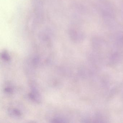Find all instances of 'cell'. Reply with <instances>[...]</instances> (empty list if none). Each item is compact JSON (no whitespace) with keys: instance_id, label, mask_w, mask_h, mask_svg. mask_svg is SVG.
<instances>
[{"instance_id":"obj_2","label":"cell","mask_w":123,"mask_h":123,"mask_svg":"<svg viewBox=\"0 0 123 123\" xmlns=\"http://www.w3.org/2000/svg\"><path fill=\"white\" fill-rule=\"evenodd\" d=\"M12 112L13 114H15L18 116H20L21 115V113L20 111L18 109H13L12 110Z\"/></svg>"},{"instance_id":"obj_3","label":"cell","mask_w":123,"mask_h":123,"mask_svg":"<svg viewBox=\"0 0 123 123\" xmlns=\"http://www.w3.org/2000/svg\"><path fill=\"white\" fill-rule=\"evenodd\" d=\"M5 91L7 92L10 93L12 91V90L10 88H7L5 89Z\"/></svg>"},{"instance_id":"obj_1","label":"cell","mask_w":123,"mask_h":123,"mask_svg":"<svg viewBox=\"0 0 123 123\" xmlns=\"http://www.w3.org/2000/svg\"><path fill=\"white\" fill-rule=\"evenodd\" d=\"M2 56L3 59H4L6 61H8L10 59V57L9 56L7 52L6 51H4L3 52L2 54Z\"/></svg>"}]
</instances>
